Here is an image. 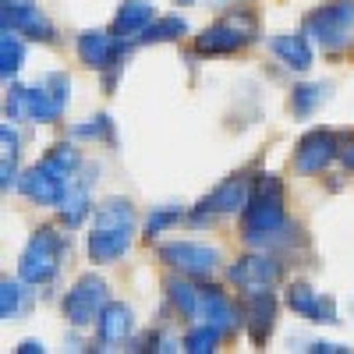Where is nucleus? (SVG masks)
Here are the masks:
<instances>
[{
    "mask_svg": "<svg viewBox=\"0 0 354 354\" xmlns=\"http://www.w3.org/2000/svg\"><path fill=\"white\" fill-rule=\"evenodd\" d=\"M78 163H82V156H78L75 145L57 142L36 167H28V170L21 174L18 188H21V195H25L28 202H36V205H61L64 195H68L71 185H75Z\"/></svg>",
    "mask_w": 354,
    "mask_h": 354,
    "instance_id": "nucleus-1",
    "label": "nucleus"
},
{
    "mask_svg": "<svg viewBox=\"0 0 354 354\" xmlns=\"http://www.w3.org/2000/svg\"><path fill=\"white\" fill-rule=\"evenodd\" d=\"M131 234H135V209H131V202L128 198H106L96 209L93 230H88V259L100 262V266L117 262L128 252Z\"/></svg>",
    "mask_w": 354,
    "mask_h": 354,
    "instance_id": "nucleus-2",
    "label": "nucleus"
},
{
    "mask_svg": "<svg viewBox=\"0 0 354 354\" xmlns=\"http://www.w3.org/2000/svg\"><path fill=\"white\" fill-rule=\"evenodd\" d=\"M287 227V209H283V181L277 174H262L255 188H252V198L241 213V234L245 241H273V234H280Z\"/></svg>",
    "mask_w": 354,
    "mask_h": 354,
    "instance_id": "nucleus-3",
    "label": "nucleus"
},
{
    "mask_svg": "<svg viewBox=\"0 0 354 354\" xmlns=\"http://www.w3.org/2000/svg\"><path fill=\"white\" fill-rule=\"evenodd\" d=\"M259 36V18L245 8H234L220 15L213 25H205L195 36V50L205 57H223V53H238Z\"/></svg>",
    "mask_w": 354,
    "mask_h": 354,
    "instance_id": "nucleus-4",
    "label": "nucleus"
},
{
    "mask_svg": "<svg viewBox=\"0 0 354 354\" xmlns=\"http://www.w3.org/2000/svg\"><path fill=\"white\" fill-rule=\"evenodd\" d=\"M305 36L319 50H347L354 43V0H330L305 15Z\"/></svg>",
    "mask_w": 354,
    "mask_h": 354,
    "instance_id": "nucleus-5",
    "label": "nucleus"
},
{
    "mask_svg": "<svg viewBox=\"0 0 354 354\" xmlns=\"http://www.w3.org/2000/svg\"><path fill=\"white\" fill-rule=\"evenodd\" d=\"M68 252V238L64 234H57L53 227H39L32 238H28L21 259H18V277L21 283H50L57 277V270H61V259Z\"/></svg>",
    "mask_w": 354,
    "mask_h": 354,
    "instance_id": "nucleus-6",
    "label": "nucleus"
},
{
    "mask_svg": "<svg viewBox=\"0 0 354 354\" xmlns=\"http://www.w3.org/2000/svg\"><path fill=\"white\" fill-rule=\"evenodd\" d=\"M252 181L245 174H234V177H227L223 185H216L209 195H205L195 209H192V216H188V223H195V227H202V223H209L213 216H223V213H245V205H248V198H252Z\"/></svg>",
    "mask_w": 354,
    "mask_h": 354,
    "instance_id": "nucleus-7",
    "label": "nucleus"
},
{
    "mask_svg": "<svg viewBox=\"0 0 354 354\" xmlns=\"http://www.w3.org/2000/svg\"><path fill=\"white\" fill-rule=\"evenodd\" d=\"M64 113V103L57 100L46 85H32V88H11L4 100V117L11 121H36V124H50Z\"/></svg>",
    "mask_w": 354,
    "mask_h": 354,
    "instance_id": "nucleus-8",
    "label": "nucleus"
},
{
    "mask_svg": "<svg viewBox=\"0 0 354 354\" xmlns=\"http://www.w3.org/2000/svg\"><path fill=\"white\" fill-rule=\"evenodd\" d=\"M347 135L344 131H330V128H315L298 142V153H294V170L298 174H319L326 170L337 156H344L347 149Z\"/></svg>",
    "mask_w": 354,
    "mask_h": 354,
    "instance_id": "nucleus-9",
    "label": "nucleus"
},
{
    "mask_svg": "<svg viewBox=\"0 0 354 354\" xmlns=\"http://www.w3.org/2000/svg\"><path fill=\"white\" fill-rule=\"evenodd\" d=\"M103 308H106V283L93 273L75 280V287L64 294V319L75 330H85L93 322H100Z\"/></svg>",
    "mask_w": 354,
    "mask_h": 354,
    "instance_id": "nucleus-10",
    "label": "nucleus"
},
{
    "mask_svg": "<svg viewBox=\"0 0 354 354\" xmlns=\"http://www.w3.org/2000/svg\"><path fill=\"white\" fill-rule=\"evenodd\" d=\"M0 28L4 32H18L25 39H36V43L53 39L50 18L36 4H28V0H0Z\"/></svg>",
    "mask_w": 354,
    "mask_h": 354,
    "instance_id": "nucleus-11",
    "label": "nucleus"
},
{
    "mask_svg": "<svg viewBox=\"0 0 354 354\" xmlns=\"http://www.w3.org/2000/svg\"><path fill=\"white\" fill-rule=\"evenodd\" d=\"M160 259L185 277H209L220 266V248L198 245V241H170L160 245Z\"/></svg>",
    "mask_w": 354,
    "mask_h": 354,
    "instance_id": "nucleus-12",
    "label": "nucleus"
},
{
    "mask_svg": "<svg viewBox=\"0 0 354 354\" xmlns=\"http://www.w3.org/2000/svg\"><path fill=\"white\" fill-rule=\"evenodd\" d=\"M121 53H124V39L117 32H103V28H85L78 36V57L85 68L93 71H117L121 68Z\"/></svg>",
    "mask_w": 354,
    "mask_h": 354,
    "instance_id": "nucleus-13",
    "label": "nucleus"
},
{
    "mask_svg": "<svg viewBox=\"0 0 354 354\" xmlns=\"http://www.w3.org/2000/svg\"><path fill=\"white\" fill-rule=\"evenodd\" d=\"M230 280L234 287H241L245 294H259V290H270L277 280H280V262L273 255H245L230 266Z\"/></svg>",
    "mask_w": 354,
    "mask_h": 354,
    "instance_id": "nucleus-14",
    "label": "nucleus"
},
{
    "mask_svg": "<svg viewBox=\"0 0 354 354\" xmlns=\"http://www.w3.org/2000/svg\"><path fill=\"white\" fill-rule=\"evenodd\" d=\"M283 301H287V308H290L294 315H305L308 322H322V326H333V322H340L337 301L326 298V294H319V290H312V287L301 283V280L287 287Z\"/></svg>",
    "mask_w": 354,
    "mask_h": 354,
    "instance_id": "nucleus-15",
    "label": "nucleus"
},
{
    "mask_svg": "<svg viewBox=\"0 0 354 354\" xmlns=\"http://www.w3.org/2000/svg\"><path fill=\"white\" fill-rule=\"evenodd\" d=\"M245 326H248V340L255 347H262L270 340L273 326H277V298L270 290H259V294H245Z\"/></svg>",
    "mask_w": 354,
    "mask_h": 354,
    "instance_id": "nucleus-16",
    "label": "nucleus"
},
{
    "mask_svg": "<svg viewBox=\"0 0 354 354\" xmlns=\"http://www.w3.org/2000/svg\"><path fill=\"white\" fill-rule=\"evenodd\" d=\"M241 312L230 305V298L213 287V283H202V308H198V322H209V326H216L220 333H234V326H238Z\"/></svg>",
    "mask_w": 354,
    "mask_h": 354,
    "instance_id": "nucleus-17",
    "label": "nucleus"
},
{
    "mask_svg": "<svg viewBox=\"0 0 354 354\" xmlns=\"http://www.w3.org/2000/svg\"><path fill=\"white\" fill-rule=\"evenodd\" d=\"M156 21V11L149 0H124L121 8H117V18H113V32L121 36L124 43H138L142 32Z\"/></svg>",
    "mask_w": 354,
    "mask_h": 354,
    "instance_id": "nucleus-18",
    "label": "nucleus"
},
{
    "mask_svg": "<svg viewBox=\"0 0 354 354\" xmlns=\"http://www.w3.org/2000/svg\"><path fill=\"white\" fill-rule=\"evenodd\" d=\"M273 53H277V61L280 64H287V68H294V71H308L312 68V39L301 32H280V36H273Z\"/></svg>",
    "mask_w": 354,
    "mask_h": 354,
    "instance_id": "nucleus-19",
    "label": "nucleus"
},
{
    "mask_svg": "<svg viewBox=\"0 0 354 354\" xmlns=\"http://www.w3.org/2000/svg\"><path fill=\"white\" fill-rule=\"evenodd\" d=\"M131 326H135L131 308L121 305V301H106V308H103V315H100V322H96L100 344H121V340L131 333Z\"/></svg>",
    "mask_w": 354,
    "mask_h": 354,
    "instance_id": "nucleus-20",
    "label": "nucleus"
},
{
    "mask_svg": "<svg viewBox=\"0 0 354 354\" xmlns=\"http://www.w3.org/2000/svg\"><path fill=\"white\" fill-rule=\"evenodd\" d=\"M330 82H301L298 88L290 93V113L294 117H312L322 103L330 100Z\"/></svg>",
    "mask_w": 354,
    "mask_h": 354,
    "instance_id": "nucleus-21",
    "label": "nucleus"
},
{
    "mask_svg": "<svg viewBox=\"0 0 354 354\" xmlns=\"http://www.w3.org/2000/svg\"><path fill=\"white\" fill-rule=\"evenodd\" d=\"M167 298H170V305L181 312L185 319H198V308H202V287L188 283L185 273L177 277V280H174V277L167 280Z\"/></svg>",
    "mask_w": 354,
    "mask_h": 354,
    "instance_id": "nucleus-22",
    "label": "nucleus"
},
{
    "mask_svg": "<svg viewBox=\"0 0 354 354\" xmlns=\"http://www.w3.org/2000/svg\"><path fill=\"white\" fill-rule=\"evenodd\" d=\"M57 209H61L64 227H78L88 216V209H93V205H88V181H75L71 192L64 195V202L57 205Z\"/></svg>",
    "mask_w": 354,
    "mask_h": 354,
    "instance_id": "nucleus-23",
    "label": "nucleus"
},
{
    "mask_svg": "<svg viewBox=\"0 0 354 354\" xmlns=\"http://www.w3.org/2000/svg\"><path fill=\"white\" fill-rule=\"evenodd\" d=\"M181 36H188V21L177 18V15H170V18H156V21L142 32L138 43H174V39H181Z\"/></svg>",
    "mask_w": 354,
    "mask_h": 354,
    "instance_id": "nucleus-24",
    "label": "nucleus"
},
{
    "mask_svg": "<svg viewBox=\"0 0 354 354\" xmlns=\"http://www.w3.org/2000/svg\"><path fill=\"white\" fill-rule=\"evenodd\" d=\"M21 64H25V46H21L18 32H4L0 36V75L15 78Z\"/></svg>",
    "mask_w": 354,
    "mask_h": 354,
    "instance_id": "nucleus-25",
    "label": "nucleus"
},
{
    "mask_svg": "<svg viewBox=\"0 0 354 354\" xmlns=\"http://www.w3.org/2000/svg\"><path fill=\"white\" fill-rule=\"evenodd\" d=\"M220 330L216 326H209V322H198V326H192L188 333H185V351L188 354H209V351H216V344H220Z\"/></svg>",
    "mask_w": 354,
    "mask_h": 354,
    "instance_id": "nucleus-26",
    "label": "nucleus"
},
{
    "mask_svg": "<svg viewBox=\"0 0 354 354\" xmlns=\"http://www.w3.org/2000/svg\"><path fill=\"white\" fill-rule=\"evenodd\" d=\"M71 135L75 138H93V142H113V121L106 113H96V117H88V121L75 124Z\"/></svg>",
    "mask_w": 354,
    "mask_h": 354,
    "instance_id": "nucleus-27",
    "label": "nucleus"
},
{
    "mask_svg": "<svg viewBox=\"0 0 354 354\" xmlns=\"http://www.w3.org/2000/svg\"><path fill=\"white\" fill-rule=\"evenodd\" d=\"M185 213L177 209V205H160V209H153L149 216H145V238H156V234L177 227V220H181Z\"/></svg>",
    "mask_w": 354,
    "mask_h": 354,
    "instance_id": "nucleus-28",
    "label": "nucleus"
},
{
    "mask_svg": "<svg viewBox=\"0 0 354 354\" xmlns=\"http://www.w3.org/2000/svg\"><path fill=\"white\" fill-rule=\"evenodd\" d=\"M21 312V287L15 280L0 283V319H18Z\"/></svg>",
    "mask_w": 354,
    "mask_h": 354,
    "instance_id": "nucleus-29",
    "label": "nucleus"
},
{
    "mask_svg": "<svg viewBox=\"0 0 354 354\" xmlns=\"http://www.w3.org/2000/svg\"><path fill=\"white\" fill-rule=\"evenodd\" d=\"M142 344H145L142 351H177V340H170V337H163V333H149Z\"/></svg>",
    "mask_w": 354,
    "mask_h": 354,
    "instance_id": "nucleus-30",
    "label": "nucleus"
},
{
    "mask_svg": "<svg viewBox=\"0 0 354 354\" xmlns=\"http://www.w3.org/2000/svg\"><path fill=\"white\" fill-rule=\"evenodd\" d=\"M305 351H315V354H337V351H347V347H340V344H308Z\"/></svg>",
    "mask_w": 354,
    "mask_h": 354,
    "instance_id": "nucleus-31",
    "label": "nucleus"
},
{
    "mask_svg": "<svg viewBox=\"0 0 354 354\" xmlns=\"http://www.w3.org/2000/svg\"><path fill=\"white\" fill-rule=\"evenodd\" d=\"M39 351H43L39 340H21V344H18V354H39Z\"/></svg>",
    "mask_w": 354,
    "mask_h": 354,
    "instance_id": "nucleus-32",
    "label": "nucleus"
},
{
    "mask_svg": "<svg viewBox=\"0 0 354 354\" xmlns=\"http://www.w3.org/2000/svg\"><path fill=\"white\" fill-rule=\"evenodd\" d=\"M344 167L354 170V142H347V149H344Z\"/></svg>",
    "mask_w": 354,
    "mask_h": 354,
    "instance_id": "nucleus-33",
    "label": "nucleus"
},
{
    "mask_svg": "<svg viewBox=\"0 0 354 354\" xmlns=\"http://www.w3.org/2000/svg\"><path fill=\"white\" fill-rule=\"evenodd\" d=\"M174 4H195V0H174Z\"/></svg>",
    "mask_w": 354,
    "mask_h": 354,
    "instance_id": "nucleus-34",
    "label": "nucleus"
}]
</instances>
